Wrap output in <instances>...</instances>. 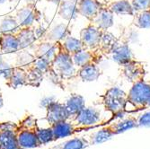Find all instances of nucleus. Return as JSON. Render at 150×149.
I'll list each match as a JSON object with an SVG mask.
<instances>
[{
    "label": "nucleus",
    "mask_w": 150,
    "mask_h": 149,
    "mask_svg": "<svg viewBox=\"0 0 150 149\" xmlns=\"http://www.w3.org/2000/svg\"><path fill=\"white\" fill-rule=\"evenodd\" d=\"M89 138H75L69 140L64 141L59 145H54L49 149H85L90 145Z\"/></svg>",
    "instance_id": "obj_27"
},
{
    "label": "nucleus",
    "mask_w": 150,
    "mask_h": 149,
    "mask_svg": "<svg viewBox=\"0 0 150 149\" xmlns=\"http://www.w3.org/2000/svg\"><path fill=\"white\" fill-rule=\"evenodd\" d=\"M139 127H150V111L141 114L137 118Z\"/></svg>",
    "instance_id": "obj_36"
},
{
    "label": "nucleus",
    "mask_w": 150,
    "mask_h": 149,
    "mask_svg": "<svg viewBox=\"0 0 150 149\" xmlns=\"http://www.w3.org/2000/svg\"><path fill=\"white\" fill-rule=\"evenodd\" d=\"M100 119H101V112L99 110L93 107H85L76 116H74L71 120L84 126H91V127L98 128L99 126L105 125V123L103 122L99 123Z\"/></svg>",
    "instance_id": "obj_11"
},
{
    "label": "nucleus",
    "mask_w": 150,
    "mask_h": 149,
    "mask_svg": "<svg viewBox=\"0 0 150 149\" xmlns=\"http://www.w3.org/2000/svg\"><path fill=\"white\" fill-rule=\"evenodd\" d=\"M61 42H44L39 43L34 49V56L36 59H40L46 60L49 63H52L53 59H55L57 53L59 49V44Z\"/></svg>",
    "instance_id": "obj_14"
},
{
    "label": "nucleus",
    "mask_w": 150,
    "mask_h": 149,
    "mask_svg": "<svg viewBox=\"0 0 150 149\" xmlns=\"http://www.w3.org/2000/svg\"><path fill=\"white\" fill-rule=\"evenodd\" d=\"M4 105V100H3V95H2V93L0 92V108H2Z\"/></svg>",
    "instance_id": "obj_38"
},
{
    "label": "nucleus",
    "mask_w": 150,
    "mask_h": 149,
    "mask_svg": "<svg viewBox=\"0 0 150 149\" xmlns=\"http://www.w3.org/2000/svg\"><path fill=\"white\" fill-rule=\"evenodd\" d=\"M119 40L110 32L103 31L98 49L103 56H110L112 49L118 45Z\"/></svg>",
    "instance_id": "obj_25"
},
{
    "label": "nucleus",
    "mask_w": 150,
    "mask_h": 149,
    "mask_svg": "<svg viewBox=\"0 0 150 149\" xmlns=\"http://www.w3.org/2000/svg\"><path fill=\"white\" fill-rule=\"evenodd\" d=\"M15 34L18 39L21 49H26L27 47L33 45L36 40L35 30L33 26L21 27Z\"/></svg>",
    "instance_id": "obj_19"
},
{
    "label": "nucleus",
    "mask_w": 150,
    "mask_h": 149,
    "mask_svg": "<svg viewBox=\"0 0 150 149\" xmlns=\"http://www.w3.org/2000/svg\"><path fill=\"white\" fill-rule=\"evenodd\" d=\"M106 6L117 16H134L135 11L129 0H117L106 3Z\"/></svg>",
    "instance_id": "obj_20"
},
{
    "label": "nucleus",
    "mask_w": 150,
    "mask_h": 149,
    "mask_svg": "<svg viewBox=\"0 0 150 149\" xmlns=\"http://www.w3.org/2000/svg\"><path fill=\"white\" fill-rule=\"evenodd\" d=\"M101 75L102 73L100 68L98 67L97 64L94 63H91L84 66H81L77 71V76H79L81 80L84 81V82L96 81Z\"/></svg>",
    "instance_id": "obj_21"
},
{
    "label": "nucleus",
    "mask_w": 150,
    "mask_h": 149,
    "mask_svg": "<svg viewBox=\"0 0 150 149\" xmlns=\"http://www.w3.org/2000/svg\"><path fill=\"white\" fill-rule=\"evenodd\" d=\"M36 57L34 55H32L31 53L27 51H21L17 54V59H16V66L22 67V68L27 70L30 67L34 66V63L36 61Z\"/></svg>",
    "instance_id": "obj_30"
},
{
    "label": "nucleus",
    "mask_w": 150,
    "mask_h": 149,
    "mask_svg": "<svg viewBox=\"0 0 150 149\" xmlns=\"http://www.w3.org/2000/svg\"><path fill=\"white\" fill-rule=\"evenodd\" d=\"M46 117L45 119L48 121L50 126L56 124L62 121H66L70 119L69 113L65 103H61L59 102H50L46 105Z\"/></svg>",
    "instance_id": "obj_10"
},
{
    "label": "nucleus",
    "mask_w": 150,
    "mask_h": 149,
    "mask_svg": "<svg viewBox=\"0 0 150 149\" xmlns=\"http://www.w3.org/2000/svg\"><path fill=\"white\" fill-rule=\"evenodd\" d=\"M26 72H27V80H28L27 85H30L33 87L40 86L43 79L44 74L42 71H40L35 66L28 68L26 70Z\"/></svg>",
    "instance_id": "obj_32"
},
{
    "label": "nucleus",
    "mask_w": 150,
    "mask_h": 149,
    "mask_svg": "<svg viewBox=\"0 0 150 149\" xmlns=\"http://www.w3.org/2000/svg\"><path fill=\"white\" fill-rule=\"evenodd\" d=\"M133 25L140 29L150 28V7L142 11L135 12Z\"/></svg>",
    "instance_id": "obj_28"
},
{
    "label": "nucleus",
    "mask_w": 150,
    "mask_h": 149,
    "mask_svg": "<svg viewBox=\"0 0 150 149\" xmlns=\"http://www.w3.org/2000/svg\"><path fill=\"white\" fill-rule=\"evenodd\" d=\"M120 66L121 74L129 82L132 83V85L145 79L146 68L143 62L134 59Z\"/></svg>",
    "instance_id": "obj_9"
},
{
    "label": "nucleus",
    "mask_w": 150,
    "mask_h": 149,
    "mask_svg": "<svg viewBox=\"0 0 150 149\" xmlns=\"http://www.w3.org/2000/svg\"><path fill=\"white\" fill-rule=\"evenodd\" d=\"M50 74V76L57 80V83L64 79H70L77 76V71L73 62V59L70 54L66 50L62 42L59 44V49L55 59L51 63Z\"/></svg>",
    "instance_id": "obj_1"
},
{
    "label": "nucleus",
    "mask_w": 150,
    "mask_h": 149,
    "mask_svg": "<svg viewBox=\"0 0 150 149\" xmlns=\"http://www.w3.org/2000/svg\"><path fill=\"white\" fill-rule=\"evenodd\" d=\"M21 28L16 16H6L0 23V32L16 33Z\"/></svg>",
    "instance_id": "obj_29"
},
{
    "label": "nucleus",
    "mask_w": 150,
    "mask_h": 149,
    "mask_svg": "<svg viewBox=\"0 0 150 149\" xmlns=\"http://www.w3.org/2000/svg\"><path fill=\"white\" fill-rule=\"evenodd\" d=\"M3 61H4V60H3V59H2V56L0 55V64H1V63H2Z\"/></svg>",
    "instance_id": "obj_39"
},
{
    "label": "nucleus",
    "mask_w": 150,
    "mask_h": 149,
    "mask_svg": "<svg viewBox=\"0 0 150 149\" xmlns=\"http://www.w3.org/2000/svg\"><path fill=\"white\" fill-rule=\"evenodd\" d=\"M64 48L66 49V50L69 52L70 55H74L75 53L84 49H85V46L83 44V42H81L80 39H76L71 35L67 36L64 42H62Z\"/></svg>",
    "instance_id": "obj_31"
},
{
    "label": "nucleus",
    "mask_w": 150,
    "mask_h": 149,
    "mask_svg": "<svg viewBox=\"0 0 150 149\" xmlns=\"http://www.w3.org/2000/svg\"><path fill=\"white\" fill-rule=\"evenodd\" d=\"M6 84L8 87L16 89L19 86L27 85L28 80H27V72L25 69L19 66H13V70L12 76L8 80L6 81Z\"/></svg>",
    "instance_id": "obj_23"
},
{
    "label": "nucleus",
    "mask_w": 150,
    "mask_h": 149,
    "mask_svg": "<svg viewBox=\"0 0 150 149\" xmlns=\"http://www.w3.org/2000/svg\"><path fill=\"white\" fill-rule=\"evenodd\" d=\"M65 104L67 109V112L69 113L70 118L76 116L80 111H82L86 107L84 97L76 93L71 94L70 97L67 100Z\"/></svg>",
    "instance_id": "obj_26"
},
{
    "label": "nucleus",
    "mask_w": 150,
    "mask_h": 149,
    "mask_svg": "<svg viewBox=\"0 0 150 149\" xmlns=\"http://www.w3.org/2000/svg\"><path fill=\"white\" fill-rule=\"evenodd\" d=\"M50 2H51V3H53V4H55V5H57L58 6H59V4L62 2V0H49Z\"/></svg>",
    "instance_id": "obj_37"
},
{
    "label": "nucleus",
    "mask_w": 150,
    "mask_h": 149,
    "mask_svg": "<svg viewBox=\"0 0 150 149\" xmlns=\"http://www.w3.org/2000/svg\"><path fill=\"white\" fill-rule=\"evenodd\" d=\"M16 131L17 123L12 121L0 122V145L2 149H20Z\"/></svg>",
    "instance_id": "obj_7"
},
{
    "label": "nucleus",
    "mask_w": 150,
    "mask_h": 149,
    "mask_svg": "<svg viewBox=\"0 0 150 149\" xmlns=\"http://www.w3.org/2000/svg\"><path fill=\"white\" fill-rule=\"evenodd\" d=\"M103 57V55L98 49H84L75 53L74 55H72L73 62L75 66H77L78 68L91 63L98 64L102 60Z\"/></svg>",
    "instance_id": "obj_13"
},
{
    "label": "nucleus",
    "mask_w": 150,
    "mask_h": 149,
    "mask_svg": "<svg viewBox=\"0 0 150 149\" xmlns=\"http://www.w3.org/2000/svg\"><path fill=\"white\" fill-rule=\"evenodd\" d=\"M104 6L105 3H102L99 0H81L77 3L79 15L86 17L89 22L94 20Z\"/></svg>",
    "instance_id": "obj_15"
},
{
    "label": "nucleus",
    "mask_w": 150,
    "mask_h": 149,
    "mask_svg": "<svg viewBox=\"0 0 150 149\" xmlns=\"http://www.w3.org/2000/svg\"><path fill=\"white\" fill-rule=\"evenodd\" d=\"M135 12L142 11L150 7V0H129Z\"/></svg>",
    "instance_id": "obj_34"
},
{
    "label": "nucleus",
    "mask_w": 150,
    "mask_h": 149,
    "mask_svg": "<svg viewBox=\"0 0 150 149\" xmlns=\"http://www.w3.org/2000/svg\"><path fill=\"white\" fill-rule=\"evenodd\" d=\"M38 138L40 143V145H47L50 142L54 141V136L53 131L50 127L46 129L39 128L38 129Z\"/></svg>",
    "instance_id": "obj_33"
},
{
    "label": "nucleus",
    "mask_w": 150,
    "mask_h": 149,
    "mask_svg": "<svg viewBox=\"0 0 150 149\" xmlns=\"http://www.w3.org/2000/svg\"><path fill=\"white\" fill-rule=\"evenodd\" d=\"M103 31L100 29L93 23H90L86 27L82 29L80 32V40L83 42L85 49H97Z\"/></svg>",
    "instance_id": "obj_8"
},
{
    "label": "nucleus",
    "mask_w": 150,
    "mask_h": 149,
    "mask_svg": "<svg viewBox=\"0 0 150 149\" xmlns=\"http://www.w3.org/2000/svg\"><path fill=\"white\" fill-rule=\"evenodd\" d=\"M13 70V66H11L6 62L3 61L0 64V76H3L6 80H8L10 76H12Z\"/></svg>",
    "instance_id": "obj_35"
},
{
    "label": "nucleus",
    "mask_w": 150,
    "mask_h": 149,
    "mask_svg": "<svg viewBox=\"0 0 150 149\" xmlns=\"http://www.w3.org/2000/svg\"><path fill=\"white\" fill-rule=\"evenodd\" d=\"M50 127L52 129V131H53L54 141L63 138L73 136V135L82 132V131H86V130H90L93 129H96L95 127L81 125V124L75 122L73 120H69V119L66 121H62V122L53 124Z\"/></svg>",
    "instance_id": "obj_6"
},
{
    "label": "nucleus",
    "mask_w": 150,
    "mask_h": 149,
    "mask_svg": "<svg viewBox=\"0 0 150 149\" xmlns=\"http://www.w3.org/2000/svg\"><path fill=\"white\" fill-rule=\"evenodd\" d=\"M72 1H74L75 3H76V4H77V3H79V2L81 1V0H72Z\"/></svg>",
    "instance_id": "obj_40"
},
{
    "label": "nucleus",
    "mask_w": 150,
    "mask_h": 149,
    "mask_svg": "<svg viewBox=\"0 0 150 149\" xmlns=\"http://www.w3.org/2000/svg\"><path fill=\"white\" fill-rule=\"evenodd\" d=\"M0 149H2V148H1V145H0Z\"/></svg>",
    "instance_id": "obj_42"
},
{
    "label": "nucleus",
    "mask_w": 150,
    "mask_h": 149,
    "mask_svg": "<svg viewBox=\"0 0 150 149\" xmlns=\"http://www.w3.org/2000/svg\"><path fill=\"white\" fill-rule=\"evenodd\" d=\"M6 1V0H0V5L3 4V3H5Z\"/></svg>",
    "instance_id": "obj_41"
},
{
    "label": "nucleus",
    "mask_w": 150,
    "mask_h": 149,
    "mask_svg": "<svg viewBox=\"0 0 150 149\" xmlns=\"http://www.w3.org/2000/svg\"><path fill=\"white\" fill-rule=\"evenodd\" d=\"M127 95L128 93L119 87H112L101 96L104 109L112 114L113 119L122 117L126 112V107L128 104Z\"/></svg>",
    "instance_id": "obj_4"
},
{
    "label": "nucleus",
    "mask_w": 150,
    "mask_h": 149,
    "mask_svg": "<svg viewBox=\"0 0 150 149\" xmlns=\"http://www.w3.org/2000/svg\"><path fill=\"white\" fill-rule=\"evenodd\" d=\"M0 50L6 54L21 50L18 39L15 33L0 32Z\"/></svg>",
    "instance_id": "obj_17"
},
{
    "label": "nucleus",
    "mask_w": 150,
    "mask_h": 149,
    "mask_svg": "<svg viewBox=\"0 0 150 149\" xmlns=\"http://www.w3.org/2000/svg\"><path fill=\"white\" fill-rule=\"evenodd\" d=\"M110 56L119 66L124 65L135 59L130 48L126 43H118V45L111 52Z\"/></svg>",
    "instance_id": "obj_16"
},
{
    "label": "nucleus",
    "mask_w": 150,
    "mask_h": 149,
    "mask_svg": "<svg viewBox=\"0 0 150 149\" xmlns=\"http://www.w3.org/2000/svg\"><path fill=\"white\" fill-rule=\"evenodd\" d=\"M111 121L109 124L107 123V125H103L99 131L92 135V138H89L91 145L104 142L107 139L115 136V135L120 134L130 129L139 127L137 118L132 115L122 119L114 120L112 122H111Z\"/></svg>",
    "instance_id": "obj_3"
},
{
    "label": "nucleus",
    "mask_w": 150,
    "mask_h": 149,
    "mask_svg": "<svg viewBox=\"0 0 150 149\" xmlns=\"http://www.w3.org/2000/svg\"><path fill=\"white\" fill-rule=\"evenodd\" d=\"M59 15L67 21L76 19L79 15L77 4L72 0H62L59 6Z\"/></svg>",
    "instance_id": "obj_22"
},
{
    "label": "nucleus",
    "mask_w": 150,
    "mask_h": 149,
    "mask_svg": "<svg viewBox=\"0 0 150 149\" xmlns=\"http://www.w3.org/2000/svg\"><path fill=\"white\" fill-rule=\"evenodd\" d=\"M113 18H114V13L106 6V3H105V6L101 9L97 16L94 18L93 22L90 23H93L103 31H107L109 28H111L113 25L114 23Z\"/></svg>",
    "instance_id": "obj_18"
},
{
    "label": "nucleus",
    "mask_w": 150,
    "mask_h": 149,
    "mask_svg": "<svg viewBox=\"0 0 150 149\" xmlns=\"http://www.w3.org/2000/svg\"><path fill=\"white\" fill-rule=\"evenodd\" d=\"M127 102L134 108V112L148 109L150 102V83L143 80L133 84L127 95Z\"/></svg>",
    "instance_id": "obj_5"
},
{
    "label": "nucleus",
    "mask_w": 150,
    "mask_h": 149,
    "mask_svg": "<svg viewBox=\"0 0 150 149\" xmlns=\"http://www.w3.org/2000/svg\"><path fill=\"white\" fill-rule=\"evenodd\" d=\"M16 17L20 27L33 26L35 22H38L40 18V12L38 10L34 3H28L18 9Z\"/></svg>",
    "instance_id": "obj_12"
},
{
    "label": "nucleus",
    "mask_w": 150,
    "mask_h": 149,
    "mask_svg": "<svg viewBox=\"0 0 150 149\" xmlns=\"http://www.w3.org/2000/svg\"><path fill=\"white\" fill-rule=\"evenodd\" d=\"M70 35V30L69 29L67 24L59 23L56 26H54L53 28L45 35L44 40L46 42H63L64 40Z\"/></svg>",
    "instance_id": "obj_24"
},
{
    "label": "nucleus",
    "mask_w": 150,
    "mask_h": 149,
    "mask_svg": "<svg viewBox=\"0 0 150 149\" xmlns=\"http://www.w3.org/2000/svg\"><path fill=\"white\" fill-rule=\"evenodd\" d=\"M39 125L37 119L33 115H26L17 123L16 138L20 149H30L40 147L38 138Z\"/></svg>",
    "instance_id": "obj_2"
}]
</instances>
